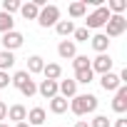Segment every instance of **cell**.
<instances>
[{"label": "cell", "mask_w": 127, "mask_h": 127, "mask_svg": "<svg viewBox=\"0 0 127 127\" xmlns=\"http://www.w3.org/2000/svg\"><path fill=\"white\" fill-rule=\"evenodd\" d=\"M67 107H70L77 117H82V115L97 110V97H95V95H75V97L67 102Z\"/></svg>", "instance_id": "1"}, {"label": "cell", "mask_w": 127, "mask_h": 127, "mask_svg": "<svg viewBox=\"0 0 127 127\" xmlns=\"http://www.w3.org/2000/svg\"><path fill=\"white\" fill-rule=\"evenodd\" d=\"M55 30H57V35L67 37V35H72V32H75V25H72V20H57Z\"/></svg>", "instance_id": "19"}, {"label": "cell", "mask_w": 127, "mask_h": 127, "mask_svg": "<svg viewBox=\"0 0 127 127\" xmlns=\"http://www.w3.org/2000/svg\"><path fill=\"white\" fill-rule=\"evenodd\" d=\"M75 127H90V122H85V120H80V122H75Z\"/></svg>", "instance_id": "34"}, {"label": "cell", "mask_w": 127, "mask_h": 127, "mask_svg": "<svg viewBox=\"0 0 127 127\" xmlns=\"http://www.w3.org/2000/svg\"><path fill=\"white\" fill-rule=\"evenodd\" d=\"M107 20H110V10H107V5H100V8H95V10L87 15L85 28H87V30H97V28H102Z\"/></svg>", "instance_id": "2"}, {"label": "cell", "mask_w": 127, "mask_h": 127, "mask_svg": "<svg viewBox=\"0 0 127 127\" xmlns=\"http://www.w3.org/2000/svg\"><path fill=\"white\" fill-rule=\"evenodd\" d=\"M90 45L100 52V55H105V50L110 47V37L105 35V32H100V35H95V37H90Z\"/></svg>", "instance_id": "13"}, {"label": "cell", "mask_w": 127, "mask_h": 127, "mask_svg": "<svg viewBox=\"0 0 127 127\" xmlns=\"http://www.w3.org/2000/svg\"><path fill=\"white\" fill-rule=\"evenodd\" d=\"M72 35H75L72 42H87V40H90V30H87V28H75Z\"/></svg>", "instance_id": "28"}, {"label": "cell", "mask_w": 127, "mask_h": 127, "mask_svg": "<svg viewBox=\"0 0 127 127\" xmlns=\"http://www.w3.org/2000/svg\"><path fill=\"white\" fill-rule=\"evenodd\" d=\"M18 10H20V0H3V13L13 15V13H18Z\"/></svg>", "instance_id": "27"}, {"label": "cell", "mask_w": 127, "mask_h": 127, "mask_svg": "<svg viewBox=\"0 0 127 127\" xmlns=\"http://www.w3.org/2000/svg\"><path fill=\"white\" fill-rule=\"evenodd\" d=\"M13 25H15V20H13V15H8V13H3L0 10V32H10L13 30Z\"/></svg>", "instance_id": "21"}, {"label": "cell", "mask_w": 127, "mask_h": 127, "mask_svg": "<svg viewBox=\"0 0 127 127\" xmlns=\"http://www.w3.org/2000/svg\"><path fill=\"white\" fill-rule=\"evenodd\" d=\"M45 117H47V115H45V110H42V107H32V110L28 112L25 122L32 127V125H42V122H45Z\"/></svg>", "instance_id": "15"}, {"label": "cell", "mask_w": 127, "mask_h": 127, "mask_svg": "<svg viewBox=\"0 0 127 127\" xmlns=\"http://www.w3.org/2000/svg\"><path fill=\"white\" fill-rule=\"evenodd\" d=\"M85 13H87V3H72L70 5V15L72 18H82Z\"/></svg>", "instance_id": "26"}, {"label": "cell", "mask_w": 127, "mask_h": 127, "mask_svg": "<svg viewBox=\"0 0 127 127\" xmlns=\"http://www.w3.org/2000/svg\"><path fill=\"white\" fill-rule=\"evenodd\" d=\"M42 67H45V60L40 57V55H32V57H28V75H35V72H42Z\"/></svg>", "instance_id": "16"}, {"label": "cell", "mask_w": 127, "mask_h": 127, "mask_svg": "<svg viewBox=\"0 0 127 127\" xmlns=\"http://www.w3.org/2000/svg\"><path fill=\"white\" fill-rule=\"evenodd\" d=\"M15 127H30V125H28V122H18Z\"/></svg>", "instance_id": "35"}, {"label": "cell", "mask_w": 127, "mask_h": 127, "mask_svg": "<svg viewBox=\"0 0 127 127\" xmlns=\"http://www.w3.org/2000/svg\"><path fill=\"white\" fill-rule=\"evenodd\" d=\"M90 70H92V72H100V75L112 72V57H110V55H97V57L90 62Z\"/></svg>", "instance_id": "5"}, {"label": "cell", "mask_w": 127, "mask_h": 127, "mask_svg": "<svg viewBox=\"0 0 127 127\" xmlns=\"http://www.w3.org/2000/svg\"><path fill=\"white\" fill-rule=\"evenodd\" d=\"M90 127H110V120H107L105 115H97V117L90 122Z\"/></svg>", "instance_id": "30"}, {"label": "cell", "mask_w": 127, "mask_h": 127, "mask_svg": "<svg viewBox=\"0 0 127 127\" xmlns=\"http://www.w3.org/2000/svg\"><path fill=\"white\" fill-rule=\"evenodd\" d=\"M8 85H10V75L0 70V90H3V87H8Z\"/></svg>", "instance_id": "31"}, {"label": "cell", "mask_w": 127, "mask_h": 127, "mask_svg": "<svg viewBox=\"0 0 127 127\" xmlns=\"http://www.w3.org/2000/svg\"><path fill=\"white\" fill-rule=\"evenodd\" d=\"M92 80H95V72H92L90 67H87V70H77V72H75V82H82V85H90Z\"/></svg>", "instance_id": "22"}, {"label": "cell", "mask_w": 127, "mask_h": 127, "mask_svg": "<svg viewBox=\"0 0 127 127\" xmlns=\"http://www.w3.org/2000/svg\"><path fill=\"white\" fill-rule=\"evenodd\" d=\"M125 8H127V3H125V0H110V3H107L110 15H122V13H125Z\"/></svg>", "instance_id": "23"}, {"label": "cell", "mask_w": 127, "mask_h": 127, "mask_svg": "<svg viewBox=\"0 0 127 127\" xmlns=\"http://www.w3.org/2000/svg\"><path fill=\"white\" fill-rule=\"evenodd\" d=\"M112 110H115V112H120V115L127 110V87H125V85H120V87H117L115 100H112Z\"/></svg>", "instance_id": "7"}, {"label": "cell", "mask_w": 127, "mask_h": 127, "mask_svg": "<svg viewBox=\"0 0 127 127\" xmlns=\"http://www.w3.org/2000/svg\"><path fill=\"white\" fill-rule=\"evenodd\" d=\"M13 65H15V55H13V52H8V50H3V52H0V70L8 72Z\"/></svg>", "instance_id": "20"}, {"label": "cell", "mask_w": 127, "mask_h": 127, "mask_svg": "<svg viewBox=\"0 0 127 127\" xmlns=\"http://www.w3.org/2000/svg\"><path fill=\"white\" fill-rule=\"evenodd\" d=\"M72 67H75V72H77V70H87V67H90L87 55H75V57H72Z\"/></svg>", "instance_id": "25"}, {"label": "cell", "mask_w": 127, "mask_h": 127, "mask_svg": "<svg viewBox=\"0 0 127 127\" xmlns=\"http://www.w3.org/2000/svg\"><path fill=\"white\" fill-rule=\"evenodd\" d=\"M37 92H40L45 100H52V97H57V82H55V80H42V82L37 85Z\"/></svg>", "instance_id": "10"}, {"label": "cell", "mask_w": 127, "mask_h": 127, "mask_svg": "<svg viewBox=\"0 0 127 127\" xmlns=\"http://www.w3.org/2000/svg\"><path fill=\"white\" fill-rule=\"evenodd\" d=\"M5 117H8V105L0 102V120H5Z\"/></svg>", "instance_id": "32"}, {"label": "cell", "mask_w": 127, "mask_h": 127, "mask_svg": "<svg viewBox=\"0 0 127 127\" xmlns=\"http://www.w3.org/2000/svg\"><path fill=\"white\" fill-rule=\"evenodd\" d=\"M57 20H60V8L57 5H45L37 15L40 28H52V25H57Z\"/></svg>", "instance_id": "3"}, {"label": "cell", "mask_w": 127, "mask_h": 127, "mask_svg": "<svg viewBox=\"0 0 127 127\" xmlns=\"http://www.w3.org/2000/svg\"><path fill=\"white\" fill-rule=\"evenodd\" d=\"M28 80H30V75H28L25 70H20V72H15V75L10 77V85H15V87L20 90V87H23V85H25Z\"/></svg>", "instance_id": "24"}, {"label": "cell", "mask_w": 127, "mask_h": 127, "mask_svg": "<svg viewBox=\"0 0 127 127\" xmlns=\"http://www.w3.org/2000/svg\"><path fill=\"white\" fill-rule=\"evenodd\" d=\"M115 127H127V120H125V117H120V120L115 122Z\"/></svg>", "instance_id": "33"}, {"label": "cell", "mask_w": 127, "mask_h": 127, "mask_svg": "<svg viewBox=\"0 0 127 127\" xmlns=\"http://www.w3.org/2000/svg\"><path fill=\"white\" fill-rule=\"evenodd\" d=\"M0 127H8V125H5V122H0Z\"/></svg>", "instance_id": "36"}, {"label": "cell", "mask_w": 127, "mask_h": 127, "mask_svg": "<svg viewBox=\"0 0 127 127\" xmlns=\"http://www.w3.org/2000/svg\"><path fill=\"white\" fill-rule=\"evenodd\" d=\"M42 75H45V80H60V75H62V67L57 65V62H50V65H45L42 67Z\"/></svg>", "instance_id": "17"}, {"label": "cell", "mask_w": 127, "mask_h": 127, "mask_svg": "<svg viewBox=\"0 0 127 127\" xmlns=\"http://www.w3.org/2000/svg\"><path fill=\"white\" fill-rule=\"evenodd\" d=\"M20 92H23V95H25V97H32V95H35V92H37V85H35V80H32V77H30V80H28V82H25V85H23V87H20Z\"/></svg>", "instance_id": "29"}, {"label": "cell", "mask_w": 127, "mask_h": 127, "mask_svg": "<svg viewBox=\"0 0 127 127\" xmlns=\"http://www.w3.org/2000/svg\"><path fill=\"white\" fill-rule=\"evenodd\" d=\"M23 32H18V30H10V32H5L3 35V47L8 50V52H13V50H18L20 45H23Z\"/></svg>", "instance_id": "6"}, {"label": "cell", "mask_w": 127, "mask_h": 127, "mask_svg": "<svg viewBox=\"0 0 127 127\" xmlns=\"http://www.w3.org/2000/svg\"><path fill=\"white\" fill-rule=\"evenodd\" d=\"M25 117H28V110H25L23 105H13V107H8V120H13L15 125H18V122H25Z\"/></svg>", "instance_id": "14"}, {"label": "cell", "mask_w": 127, "mask_h": 127, "mask_svg": "<svg viewBox=\"0 0 127 127\" xmlns=\"http://www.w3.org/2000/svg\"><path fill=\"white\" fill-rule=\"evenodd\" d=\"M57 95L65 97V100H67V97H75V95H77V82H75V80H60V82H57Z\"/></svg>", "instance_id": "8"}, {"label": "cell", "mask_w": 127, "mask_h": 127, "mask_svg": "<svg viewBox=\"0 0 127 127\" xmlns=\"http://www.w3.org/2000/svg\"><path fill=\"white\" fill-rule=\"evenodd\" d=\"M57 55H60L62 60H70V57H75V55H77V50H75V42H72V40H62V42L57 45Z\"/></svg>", "instance_id": "11"}, {"label": "cell", "mask_w": 127, "mask_h": 127, "mask_svg": "<svg viewBox=\"0 0 127 127\" xmlns=\"http://www.w3.org/2000/svg\"><path fill=\"white\" fill-rule=\"evenodd\" d=\"M50 112H55V115H62V112H67V100L65 97H52L50 100Z\"/></svg>", "instance_id": "18"}, {"label": "cell", "mask_w": 127, "mask_h": 127, "mask_svg": "<svg viewBox=\"0 0 127 127\" xmlns=\"http://www.w3.org/2000/svg\"><path fill=\"white\" fill-rule=\"evenodd\" d=\"M20 15H23L25 20H37L40 8H37L35 3H20Z\"/></svg>", "instance_id": "12"}, {"label": "cell", "mask_w": 127, "mask_h": 127, "mask_svg": "<svg viewBox=\"0 0 127 127\" xmlns=\"http://www.w3.org/2000/svg\"><path fill=\"white\" fill-rule=\"evenodd\" d=\"M105 25H107V37H117V35H122V32L127 30L125 15H110V20H107Z\"/></svg>", "instance_id": "4"}, {"label": "cell", "mask_w": 127, "mask_h": 127, "mask_svg": "<svg viewBox=\"0 0 127 127\" xmlns=\"http://www.w3.org/2000/svg\"><path fill=\"white\" fill-rule=\"evenodd\" d=\"M100 85H102L105 92H117V87H120L122 82H120V77H117L115 72H107V75L100 77Z\"/></svg>", "instance_id": "9"}]
</instances>
